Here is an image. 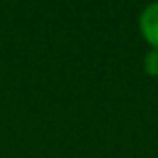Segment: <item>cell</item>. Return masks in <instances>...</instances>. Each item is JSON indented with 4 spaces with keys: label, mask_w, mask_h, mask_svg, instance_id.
I'll return each instance as SVG.
<instances>
[{
    "label": "cell",
    "mask_w": 158,
    "mask_h": 158,
    "mask_svg": "<svg viewBox=\"0 0 158 158\" xmlns=\"http://www.w3.org/2000/svg\"><path fill=\"white\" fill-rule=\"evenodd\" d=\"M139 31L143 38L158 49V2H151L146 5L139 15Z\"/></svg>",
    "instance_id": "cell-1"
},
{
    "label": "cell",
    "mask_w": 158,
    "mask_h": 158,
    "mask_svg": "<svg viewBox=\"0 0 158 158\" xmlns=\"http://www.w3.org/2000/svg\"><path fill=\"white\" fill-rule=\"evenodd\" d=\"M144 70L150 77H158V49H151L144 56Z\"/></svg>",
    "instance_id": "cell-2"
}]
</instances>
